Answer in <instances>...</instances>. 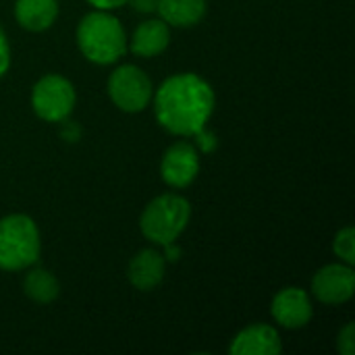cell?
Segmentation results:
<instances>
[{"mask_svg":"<svg viewBox=\"0 0 355 355\" xmlns=\"http://www.w3.org/2000/svg\"><path fill=\"white\" fill-rule=\"evenodd\" d=\"M77 46L81 54L100 67L116 62L127 52V35L121 21L108 10H92L77 25Z\"/></svg>","mask_w":355,"mask_h":355,"instance_id":"cell-2","label":"cell"},{"mask_svg":"<svg viewBox=\"0 0 355 355\" xmlns=\"http://www.w3.org/2000/svg\"><path fill=\"white\" fill-rule=\"evenodd\" d=\"M166 275V260L158 250H139L127 266V279L137 291H154Z\"/></svg>","mask_w":355,"mask_h":355,"instance_id":"cell-11","label":"cell"},{"mask_svg":"<svg viewBox=\"0 0 355 355\" xmlns=\"http://www.w3.org/2000/svg\"><path fill=\"white\" fill-rule=\"evenodd\" d=\"M89 6H94L96 10H108V12H112V10H116V8H121V6H125L129 0H85Z\"/></svg>","mask_w":355,"mask_h":355,"instance_id":"cell-20","label":"cell"},{"mask_svg":"<svg viewBox=\"0 0 355 355\" xmlns=\"http://www.w3.org/2000/svg\"><path fill=\"white\" fill-rule=\"evenodd\" d=\"M106 92L119 110L135 114L152 104L154 85L144 69L135 64H121L110 73Z\"/></svg>","mask_w":355,"mask_h":355,"instance_id":"cell-5","label":"cell"},{"mask_svg":"<svg viewBox=\"0 0 355 355\" xmlns=\"http://www.w3.org/2000/svg\"><path fill=\"white\" fill-rule=\"evenodd\" d=\"M152 104L162 129L177 137H193L208 125L216 96L212 85L198 73H177L154 89Z\"/></svg>","mask_w":355,"mask_h":355,"instance_id":"cell-1","label":"cell"},{"mask_svg":"<svg viewBox=\"0 0 355 355\" xmlns=\"http://www.w3.org/2000/svg\"><path fill=\"white\" fill-rule=\"evenodd\" d=\"M191 218V204L179 193H162L150 200L139 216L141 235L156 243L168 245L175 243L187 229Z\"/></svg>","mask_w":355,"mask_h":355,"instance_id":"cell-3","label":"cell"},{"mask_svg":"<svg viewBox=\"0 0 355 355\" xmlns=\"http://www.w3.org/2000/svg\"><path fill=\"white\" fill-rule=\"evenodd\" d=\"M337 352L341 355H354L355 354V324L347 322L337 337Z\"/></svg>","mask_w":355,"mask_h":355,"instance_id":"cell-17","label":"cell"},{"mask_svg":"<svg viewBox=\"0 0 355 355\" xmlns=\"http://www.w3.org/2000/svg\"><path fill=\"white\" fill-rule=\"evenodd\" d=\"M312 293L324 306H343L355 293V272L349 264H327L312 277Z\"/></svg>","mask_w":355,"mask_h":355,"instance_id":"cell-7","label":"cell"},{"mask_svg":"<svg viewBox=\"0 0 355 355\" xmlns=\"http://www.w3.org/2000/svg\"><path fill=\"white\" fill-rule=\"evenodd\" d=\"M23 293L31 302L46 306V304H52L60 295V283L50 270L31 268L23 279Z\"/></svg>","mask_w":355,"mask_h":355,"instance_id":"cell-15","label":"cell"},{"mask_svg":"<svg viewBox=\"0 0 355 355\" xmlns=\"http://www.w3.org/2000/svg\"><path fill=\"white\" fill-rule=\"evenodd\" d=\"M270 314L275 322L289 331H300L312 322L314 306L306 289L302 287H285L281 289L270 304Z\"/></svg>","mask_w":355,"mask_h":355,"instance_id":"cell-9","label":"cell"},{"mask_svg":"<svg viewBox=\"0 0 355 355\" xmlns=\"http://www.w3.org/2000/svg\"><path fill=\"white\" fill-rule=\"evenodd\" d=\"M58 17V0H17L15 19L17 23L33 33L46 31Z\"/></svg>","mask_w":355,"mask_h":355,"instance_id":"cell-13","label":"cell"},{"mask_svg":"<svg viewBox=\"0 0 355 355\" xmlns=\"http://www.w3.org/2000/svg\"><path fill=\"white\" fill-rule=\"evenodd\" d=\"M281 352L283 341L279 331L264 322L241 329L229 345L231 355H279Z\"/></svg>","mask_w":355,"mask_h":355,"instance_id":"cell-10","label":"cell"},{"mask_svg":"<svg viewBox=\"0 0 355 355\" xmlns=\"http://www.w3.org/2000/svg\"><path fill=\"white\" fill-rule=\"evenodd\" d=\"M75 102V85L58 73L44 75L31 89V108L46 123H64L71 116Z\"/></svg>","mask_w":355,"mask_h":355,"instance_id":"cell-6","label":"cell"},{"mask_svg":"<svg viewBox=\"0 0 355 355\" xmlns=\"http://www.w3.org/2000/svg\"><path fill=\"white\" fill-rule=\"evenodd\" d=\"M8 69H10V44L4 29L0 27V79L8 73Z\"/></svg>","mask_w":355,"mask_h":355,"instance_id":"cell-18","label":"cell"},{"mask_svg":"<svg viewBox=\"0 0 355 355\" xmlns=\"http://www.w3.org/2000/svg\"><path fill=\"white\" fill-rule=\"evenodd\" d=\"M42 252L40 229L27 214L0 218V270L19 272L33 266Z\"/></svg>","mask_w":355,"mask_h":355,"instance_id":"cell-4","label":"cell"},{"mask_svg":"<svg viewBox=\"0 0 355 355\" xmlns=\"http://www.w3.org/2000/svg\"><path fill=\"white\" fill-rule=\"evenodd\" d=\"M193 137L198 139V146H196V148H200V150L206 152V154H210V152L216 148V137H214V133H210L206 127H204L202 131H198Z\"/></svg>","mask_w":355,"mask_h":355,"instance_id":"cell-19","label":"cell"},{"mask_svg":"<svg viewBox=\"0 0 355 355\" xmlns=\"http://www.w3.org/2000/svg\"><path fill=\"white\" fill-rule=\"evenodd\" d=\"M129 48L135 56L152 58L162 54L171 44V27L162 19H148L139 23L129 40Z\"/></svg>","mask_w":355,"mask_h":355,"instance_id":"cell-12","label":"cell"},{"mask_svg":"<svg viewBox=\"0 0 355 355\" xmlns=\"http://www.w3.org/2000/svg\"><path fill=\"white\" fill-rule=\"evenodd\" d=\"M156 10L168 27L185 29L198 25L206 17L208 4L206 0H158Z\"/></svg>","mask_w":355,"mask_h":355,"instance_id":"cell-14","label":"cell"},{"mask_svg":"<svg viewBox=\"0 0 355 355\" xmlns=\"http://www.w3.org/2000/svg\"><path fill=\"white\" fill-rule=\"evenodd\" d=\"M200 175V150L189 141H175L160 160V177L173 189L189 187Z\"/></svg>","mask_w":355,"mask_h":355,"instance_id":"cell-8","label":"cell"},{"mask_svg":"<svg viewBox=\"0 0 355 355\" xmlns=\"http://www.w3.org/2000/svg\"><path fill=\"white\" fill-rule=\"evenodd\" d=\"M129 2H131L133 8L139 10V12H152V10H156V2H158V0H129Z\"/></svg>","mask_w":355,"mask_h":355,"instance_id":"cell-21","label":"cell"},{"mask_svg":"<svg viewBox=\"0 0 355 355\" xmlns=\"http://www.w3.org/2000/svg\"><path fill=\"white\" fill-rule=\"evenodd\" d=\"M333 252L343 264H355V231L354 227H343L333 239Z\"/></svg>","mask_w":355,"mask_h":355,"instance_id":"cell-16","label":"cell"}]
</instances>
